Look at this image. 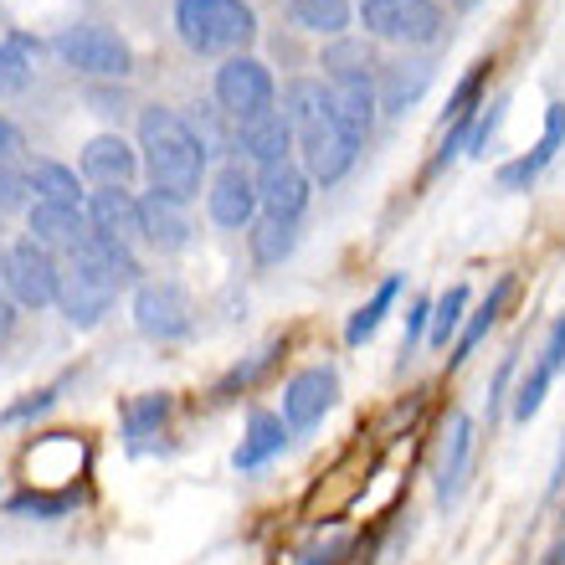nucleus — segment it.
Masks as SVG:
<instances>
[{
	"label": "nucleus",
	"mask_w": 565,
	"mask_h": 565,
	"mask_svg": "<svg viewBox=\"0 0 565 565\" xmlns=\"http://www.w3.org/2000/svg\"><path fill=\"white\" fill-rule=\"evenodd\" d=\"M139 164L149 175V191L170 195L180 206H191L195 195L206 191V149L195 139V129L185 124V114L175 108H145L139 114Z\"/></svg>",
	"instance_id": "1"
},
{
	"label": "nucleus",
	"mask_w": 565,
	"mask_h": 565,
	"mask_svg": "<svg viewBox=\"0 0 565 565\" xmlns=\"http://www.w3.org/2000/svg\"><path fill=\"white\" fill-rule=\"evenodd\" d=\"M175 36L201 57H237L257 36L247 0H175Z\"/></svg>",
	"instance_id": "2"
},
{
	"label": "nucleus",
	"mask_w": 565,
	"mask_h": 565,
	"mask_svg": "<svg viewBox=\"0 0 565 565\" xmlns=\"http://www.w3.org/2000/svg\"><path fill=\"white\" fill-rule=\"evenodd\" d=\"M0 282H6V298L15 309H52L57 303L62 263L57 253H46L31 237H21L0 253Z\"/></svg>",
	"instance_id": "3"
},
{
	"label": "nucleus",
	"mask_w": 565,
	"mask_h": 565,
	"mask_svg": "<svg viewBox=\"0 0 565 565\" xmlns=\"http://www.w3.org/2000/svg\"><path fill=\"white\" fill-rule=\"evenodd\" d=\"M52 52L83 77H129L135 73L129 42H124L114 26H98V21H77V26L57 31Z\"/></svg>",
	"instance_id": "4"
},
{
	"label": "nucleus",
	"mask_w": 565,
	"mask_h": 565,
	"mask_svg": "<svg viewBox=\"0 0 565 565\" xmlns=\"http://www.w3.org/2000/svg\"><path fill=\"white\" fill-rule=\"evenodd\" d=\"M135 329L154 344H180L195 334V303L175 278H145L135 288Z\"/></svg>",
	"instance_id": "5"
},
{
	"label": "nucleus",
	"mask_w": 565,
	"mask_h": 565,
	"mask_svg": "<svg viewBox=\"0 0 565 565\" xmlns=\"http://www.w3.org/2000/svg\"><path fill=\"white\" fill-rule=\"evenodd\" d=\"M360 21L375 42L431 46L443 36V6L437 0H360Z\"/></svg>",
	"instance_id": "6"
},
{
	"label": "nucleus",
	"mask_w": 565,
	"mask_h": 565,
	"mask_svg": "<svg viewBox=\"0 0 565 565\" xmlns=\"http://www.w3.org/2000/svg\"><path fill=\"white\" fill-rule=\"evenodd\" d=\"M273 98H278V83H273L268 62L237 52V57H226L216 67V108H222L226 119H237V124L263 119V114H273Z\"/></svg>",
	"instance_id": "7"
},
{
	"label": "nucleus",
	"mask_w": 565,
	"mask_h": 565,
	"mask_svg": "<svg viewBox=\"0 0 565 565\" xmlns=\"http://www.w3.org/2000/svg\"><path fill=\"white\" fill-rule=\"evenodd\" d=\"M114 298H119V288L93 268V263H83V257H67V263H62L57 313L73 329H98L104 324V313L114 309Z\"/></svg>",
	"instance_id": "8"
},
{
	"label": "nucleus",
	"mask_w": 565,
	"mask_h": 565,
	"mask_svg": "<svg viewBox=\"0 0 565 565\" xmlns=\"http://www.w3.org/2000/svg\"><path fill=\"white\" fill-rule=\"evenodd\" d=\"M340 402V375L329 365H303L282 381V412L278 417L288 422V431H309L324 422V412Z\"/></svg>",
	"instance_id": "9"
},
{
	"label": "nucleus",
	"mask_w": 565,
	"mask_h": 565,
	"mask_svg": "<svg viewBox=\"0 0 565 565\" xmlns=\"http://www.w3.org/2000/svg\"><path fill=\"white\" fill-rule=\"evenodd\" d=\"M298 149H303V175H309L313 185H334V180H344L360 160V139L344 135L334 119L309 129V135H298Z\"/></svg>",
	"instance_id": "10"
},
{
	"label": "nucleus",
	"mask_w": 565,
	"mask_h": 565,
	"mask_svg": "<svg viewBox=\"0 0 565 565\" xmlns=\"http://www.w3.org/2000/svg\"><path fill=\"white\" fill-rule=\"evenodd\" d=\"M206 206L222 232H247L257 222V175L242 164H222L206 185Z\"/></svg>",
	"instance_id": "11"
},
{
	"label": "nucleus",
	"mask_w": 565,
	"mask_h": 565,
	"mask_svg": "<svg viewBox=\"0 0 565 565\" xmlns=\"http://www.w3.org/2000/svg\"><path fill=\"white\" fill-rule=\"evenodd\" d=\"M88 226L104 232V237L124 242V247H139L145 242V201H139L129 185H98L88 191Z\"/></svg>",
	"instance_id": "12"
},
{
	"label": "nucleus",
	"mask_w": 565,
	"mask_h": 565,
	"mask_svg": "<svg viewBox=\"0 0 565 565\" xmlns=\"http://www.w3.org/2000/svg\"><path fill=\"white\" fill-rule=\"evenodd\" d=\"M309 191H313V180L303 175V164H294V160L257 170V211L273 216V222H298V216L309 211Z\"/></svg>",
	"instance_id": "13"
},
{
	"label": "nucleus",
	"mask_w": 565,
	"mask_h": 565,
	"mask_svg": "<svg viewBox=\"0 0 565 565\" xmlns=\"http://www.w3.org/2000/svg\"><path fill=\"white\" fill-rule=\"evenodd\" d=\"M26 226H31V242L46 247V253H67L73 257L88 237V211L83 206H57V201H31L26 206Z\"/></svg>",
	"instance_id": "14"
},
{
	"label": "nucleus",
	"mask_w": 565,
	"mask_h": 565,
	"mask_svg": "<svg viewBox=\"0 0 565 565\" xmlns=\"http://www.w3.org/2000/svg\"><path fill=\"white\" fill-rule=\"evenodd\" d=\"M77 170H83V180H93V191H98V185H129L145 164H139V149L124 135H93L88 145H83V154H77Z\"/></svg>",
	"instance_id": "15"
},
{
	"label": "nucleus",
	"mask_w": 565,
	"mask_h": 565,
	"mask_svg": "<svg viewBox=\"0 0 565 565\" xmlns=\"http://www.w3.org/2000/svg\"><path fill=\"white\" fill-rule=\"evenodd\" d=\"M324 83H329V114H334V124L365 145V135L375 129V114H381L375 77H324Z\"/></svg>",
	"instance_id": "16"
},
{
	"label": "nucleus",
	"mask_w": 565,
	"mask_h": 565,
	"mask_svg": "<svg viewBox=\"0 0 565 565\" xmlns=\"http://www.w3.org/2000/svg\"><path fill=\"white\" fill-rule=\"evenodd\" d=\"M561 365H565V313L551 324V334H545V350H540V360L530 365V371H524L520 391H514V422H530L540 406H545V396H551Z\"/></svg>",
	"instance_id": "17"
},
{
	"label": "nucleus",
	"mask_w": 565,
	"mask_h": 565,
	"mask_svg": "<svg viewBox=\"0 0 565 565\" xmlns=\"http://www.w3.org/2000/svg\"><path fill=\"white\" fill-rule=\"evenodd\" d=\"M237 149H242V160H253L257 170H268V164L288 160V149H298V135H294V124L273 108L263 119L237 124Z\"/></svg>",
	"instance_id": "18"
},
{
	"label": "nucleus",
	"mask_w": 565,
	"mask_h": 565,
	"mask_svg": "<svg viewBox=\"0 0 565 565\" xmlns=\"http://www.w3.org/2000/svg\"><path fill=\"white\" fill-rule=\"evenodd\" d=\"M561 145H565V104H551V108H545V135H540V145L499 170V191H530L540 170L561 154Z\"/></svg>",
	"instance_id": "19"
},
{
	"label": "nucleus",
	"mask_w": 565,
	"mask_h": 565,
	"mask_svg": "<svg viewBox=\"0 0 565 565\" xmlns=\"http://www.w3.org/2000/svg\"><path fill=\"white\" fill-rule=\"evenodd\" d=\"M431 77H437V62H391L386 73H381V83H375V98H381V114H391V119H402L406 108L422 104V93L431 88Z\"/></svg>",
	"instance_id": "20"
},
{
	"label": "nucleus",
	"mask_w": 565,
	"mask_h": 565,
	"mask_svg": "<svg viewBox=\"0 0 565 565\" xmlns=\"http://www.w3.org/2000/svg\"><path fill=\"white\" fill-rule=\"evenodd\" d=\"M473 417L458 412V417L447 422V443H443V458H437V499L452 504L468 483V468H473Z\"/></svg>",
	"instance_id": "21"
},
{
	"label": "nucleus",
	"mask_w": 565,
	"mask_h": 565,
	"mask_svg": "<svg viewBox=\"0 0 565 565\" xmlns=\"http://www.w3.org/2000/svg\"><path fill=\"white\" fill-rule=\"evenodd\" d=\"M139 201H145V242L149 247H154V253H185V247H191V232H195L185 206L160 191L139 195Z\"/></svg>",
	"instance_id": "22"
},
{
	"label": "nucleus",
	"mask_w": 565,
	"mask_h": 565,
	"mask_svg": "<svg viewBox=\"0 0 565 565\" xmlns=\"http://www.w3.org/2000/svg\"><path fill=\"white\" fill-rule=\"evenodd\" d=\"M282 447H288V422H282L278 412H253L237 452H232V468H237V473H257L263 462L278 458Z\"/></svg>",
	"instance_id": "23"
},
{
	"label": "nucleus",
	"mask_w": 565,
	"mask_h": 565,
	"mask_svg": "<svg viewBox=\"0 0 565 565\" xmlns=\"http://www.w3.org/2000/svg\"><path fill=\"white\" fill-rule=\"evenodd\" d=\"M73 257L93 263V268L114 282V288H139V282H145V263H139L135 247H124V242L104 237V232H88V237H83V247H77Z\"/></svg>",
	"instance_id": "24"
},
{
	"label": "nucleus",
	"mask_w": 565,
	"mask_h": 565,
	"mask_svg": "<svg viewBox=\"0 0 565 565\" xmlns=\"http://www.w3.org/2000/svg\"><path fill=\"white\" fill-rule=\"evenodd\" d=\"M282 119L294 124V135H309V129H319V124H329L334 114H329V83L324 77H294L288 88H282Z\"/></svg>",
	"instance_id": "25"
},
{
	"label": "nucleus",
	"mask_w": 565,
	"mask_h": 565,
	"mask_svg": "<svg viewBox=\"0 0 565 565\" xmlns=\"http://www.w3.org/2000/svg\"><path fill=\"white\" fill-rule=\"evenodd\" d=\"M170 412H175V402H170L164 391H145V396H135V402L124 406V417H119L124 447H129V452H145L149 437H160V431H164Z\"/></svg>",
	"instance_id": "26"
},
{
	"label": "nucleus",
	"mask_w": 565,
	"mask_h": 565,
	"mask_svg": "<svg viewBox=\"0 0 565 565\" xmlns=\"http://www.w3.org/2000/svg\"><path fill=\"white\" fill-rule=\"evenodd\" d=\"M26 175H31V191H36V201H57V206H88V191H83V180H77L73 164L36 160V164H26Z\"/></svg>",
	"instance_id": "27"
},
{
	"label": "nucleus",
	"mask_w": 565,
	"mask_h": 565,
	"mask_svg": "<svg viewBox=\"0 0 565 565\" xmlns=\"http://www.w3.org/2000/svg\"><path fill=\"white\" fill-rule=\"evenodd\" d=\"M288 15H294L298 31H309V36H344L355 11H350V0H288Z\"/></svg>",
	"instance_id": "28"
},
{
	"label": "nucleus",
	"mask_w": 565,
	"mask_h": 565,
	"mask_svg": "<svg viewBox=\"0 0 565 565\" xmlns=\"http://www.w3.org/2000/svg\"><path fill=\"white\" fill-rule=\"evenodd\" d=\"M509 298H514V278H499V282H493V288H489V298H483V303H478V309H473V319L462 324L458 344H452V365H462V360L473 355V350H478V340H483V334H489V329L499 324V313L509 309Z\"/></svg>",
	"instance_id": "29"
},
{
	"label": "nucleus",
	"mask_w": 565,
	"mask_h": 565,
	"mask_svg": "<svg viewBox=\"0 0 565 565\" xmlns=\"http://www.w3.org/2000/svg\"><path fill=\"white\" fill-rule=\"evenodd\" d=\"M247 247H253V263L257 268H278L288 263L298 247V222H273V216H257L247 226Z\"/></svg>",
	"instance_id": "30"
},
{
	"label": "nucleus",
	"mask_w": 565,
	"mask_h": 565,
	"mask_svg": "<svg viewBox=\"0 0 565 565\" xmlns=\"http://www.w3.org/2000/svg\"><path fill=\"white\" fill-rule=\"evenodd\" d=\"M402 298V273H391L381 288L371 294V303H360L355 313H350V324H344V344L350 350H360L365 340H375V329L386 324V313H391V303Z\"/></svg>",
	"instance_id": "31"
},
{
	"label": "nucleus",
	"mask_w": 565,
	"mask_h": 565,
	"mask_svg": "<svg viewBox=\"0 0 565 565\" xmlns=\"http://www.w3.org/2000/svg\"><path fill=\"white\" fill-rule=\"evenodd\" d=\"M462 313H468V288H462V282H452V288H447V294L431 303L427 344L447 350V340H452V334H462Z\"/></svg>",
	"instance_id": "32"
},
{
	"label": "nucleus",
	"mask_w": 565,
	"mask_h": 565,
	"mask_svg": "<svg viewBox=\"0 0 565 565\" xmlns=\"http://www.w3.org/2000/svg\"><path fill=\"white\" fill-rule=\"evenodd\" d=\"M273 360H278V350H263V355H253V360H242V365H232V371L211 386V402H232V396H242V391H253L263 375L273 371Z\"/></svg>",
	"instance_id": "33"
},
{
	"label": "nucleus",
	"mask_w": 565,
	"mask_h": 565,
	"mask_svg": "<svg viewBox=\"0 0 565 565\" xmlns=\"http://www.w3.org/2000/svg\"><path fill=\"white\" fill-rule=\"evenodd\" d=\"M375 52L365 42H350V36H334V46L324 52V77H371Z\"/></svg>",
	"instance_id": "34"
},
{
	"label": "nucleus",
	"mask_w": 565,
	"mask_h": 565,
	"mask_svg": "<svg viewBox=\"0 0 565 565\" xmlns=\"http://www.w3.org/2000/svg\"><path fill=\"white\" fill-rule=\"evenodd\" d=\"M31 77H36V62H31L15 42H0V98H15V93H26Z\"/></svg>",
	"instance_id": "35"
},
{
	"label": "nucleus",
	"mask_w": 565,
	"mask_h": 565,
	"mask_svg": "<svg viewBox=\"0 0 565 565\" xmlns=\"http://www.w3.org/2000/svg\"><path fill=\"white\" fill-rule=\"evenodd\" d=\"M77 504V489H62V493H15L11 504V514H36V520H62V514H67V509Z\"/></svg>",
	"instance_id": "36"
},
{
	"label": "nucleus",
	"mask_w": 565,
	"mask_h": 565,
	"mask_svg": "<svg viewBox=\"0 0 565 565\" xmlns=\"http://www.w3.org/2000/svg\"><path fill=\"white\" fill-rule=\"evenodd\" d=\"M483 77H489V62H473V67H468V77H462L458 88H452V98H447V108H443V124H447V129L473 114V98L483 93Z\"/></svg>",
	"instance_id": "37"
},
{
	"label": "nucleus",
	"mask_w": 565,
	"mask_h": 565,
	"mask_svg": "<svg viewBox=\"0 0 565 565\" xmlns=\"http://www.w3.org/2000/svg\"><path fill=\"white\" fill-rule=\"evenodd\" d=\"M344 555H350V535L344 530H334V535H319V540H309V545H298V555L294 561L298 565H340Z\"/></svg>",
	"instance_id": "38"
},
{
	"label": "nucleus",
	"mask_w": 565,
	"mask_h": 565,
	"mask_svg": "<svg viewBox=\"0 0 565 565\" xmlns=\"http://www.w3.org/2000/svg\"><path fill=\"white\" fill-rule=\"evenodd\" d=\"M504 98H499V104H483V114H478L473 124H468V149H462V154H489V139L499 135V124H504Z\"/></svg>",
	"instance_id": "39"
},
{
	"label": "nucleus",
	"mask_w": 565,
	"mask_h": 565,
	"mask_svg": "<svg viewBox=\"0 0 565 565\" xmlns=\"http://www.w3.org/2000/svg\"><path fill=\"white\" fill-rule=\"evenodd\" d=\"M62 386H67V381L31 391V396H21L15 406H6V427H15V422H31V417H42V412H52V406H57V396H62Z\"/></svg>",
	"instance_id": "40"
},
{
	"label": "nucleus",
	"mask_w": 565,
	"mask_h": 565,
	"mask_svg": "<svg viewBox=\"0 0 565 565\" xmlns=\"http://www.w3.org/2000/svg\"><path fill=\"white\" fill-rule=\"evenodd\" d=\"M31 201H36V191H31L26 170H0V216L6 211H26Z\"/></svg>",
	"instance_id": "41"
},
{
	"label": "nucleus",
	"mask_w": 565,
	"mask_h": 565,
	"mask_svg": "<svg viewBox=\"0 0 565 565\" xmlns=\"http://www.w3.org/2000/svg\"><path fill=\"white\" fill-rule=\"evenodd\" d=\"M26 164V135H21V124L0 119V170H21Z\"/></svg>",
	"instance_id": "42"
},
{
	"label": "nucleus",
	"mask_w": 565,
	"mask_h": 565,
	"mask_svg": "<svg viewBox=\"0 0 565 565\" xmlns=\"http://www.w3.org/2000/svg\"><path fill=\"white\" fill-rule=\"evenodd\" d=\"M427 329H431V298H417V303H412V313H406V340H402V355L406 360H412V350L427 340Z\"/></svg>",
	"instance_id": "43"
},
{
	"label": "nucleus",
	"mask_w": 565,
	"mask_h": 565,
	"mask_svg": "<svg viewBox=\"0 0 565 565\" xmlns=\"http://www.w3.org/2000/svg\"><path fill=\"white\" fill-rule=\"evenodd\" d=\"M11 334H15V303L11 298H0V344L11 340Z\"/></svg>",
	"instance_id": "44"
},
{
	"label": "nucleus",
	"mask_w": 565,
	"mask_h": 565,
	"mask_svg": "<svg viewBox=\"0 0 565 565\" xmlns=\"http://www.w3.org/2000/svg\"><path fill=\"white\" fill-rule=\"evenodd\" d=\"M0 232H6V226H0Z\"/></svg>",
	"instance_id": "45"
}]
</instances>
